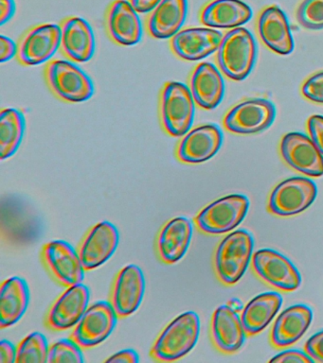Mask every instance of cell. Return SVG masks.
<instances>
[{"mask_svg":"<svg viewBox=\"0 0 323 363\" xmlns=\"http://www.w3.org/2000/svg\"><path fill=\"white\" fill-rule=\"evenodd\" d=\"M188 16V0H161L146 19V30L155 39H172Z\"/></svg>","mask_w":323,"mask_h":363,"instance_id":"cell-24","label":"cell"},{"mask_svg":"<svg viewBox=\"0 0 323 363\" xmlns=\"http://www.w3.org/2000/svg\"><path fill=\"white\" fill-rule=\"evenodd\" d=\"M131 3L135 10L138 13H150L158 4L161 0H128Z\"/></svg>","mask_w":323,"mask_h":363,"instance_id":"cell-42","label":"cell"},{"mask_svg":"<svg viewBox=\"0 0 323 363\" xmlns=\"http://www.w3.org/2000/svg\"><path fill=\"white\" fill-rule=\"evenodd\" d=\"M158 110L164 130L174 138H182L194 123L195 101L191 89L182 82H166L161 89Z\"/></svg>","mask_w":323,"mask_h":363,"instance_id":"cell-3","label":"cell"},{"mask_svg":"<svg viewBox=\"0 0 323 363\" xmlns=\"http://www.w3.org/2000/svg\"><path fill=\"white\" fill-rule=\"evenodd\" d=\"M61 50L76 62H87L95 52V36L92 26L84 18L70 16L61 22Z\"/></svg>","mask_w":323,"mask_h":363,"instance_id":"cell-20","label":"cell"},{"mask_svg":"<svg viewBox=\"0 0 323 363\" xmlns=\"http://www.w3.org/2000/svg\"><path fill=\"white\" fill-rule=\"evenodd\" d=\"M258 33L262 41L272 51L288 55L295 45L288 17L278 6H269L258 18Z\"/></svg>","mask_w":323,"mask_h":363,"instance_id":"cell-22","label":"cell"},{"mask_svg":"<svg viewBox=\"0 0 323 363\" xmlns=\"http://www.w3.org/2000/svg\"><path fill=\"white\" fill-rule=\"evenodd\" d=\"M280 155L295 170L311 177L323 175V155L311 138L302 133H289L280 142Z\"/></svg>","mask_w":323,"mask_h":363,"instance_id":"cell-13","label":"cell"},{"mask_svg":"<svg viewBox=\"0 0 323 363\" xmlns=\"http://www.w3.org/2000/svg\"><path fill=\"white\" fill-rule=\"evenodd\" d=\"M106 362H126L136 363L140 362V356L137 351L134 349H124L112 354L109 359L106 360Z\"/></svg>","mask_w":323,"mask_h":363,"instance_id":"cell-40","label":"cell"},{"mask_svg":"<svg viewBox=\"0 0 323 363\" xmlns=\"http://www.w3.org/2000/svg\"><path fill=\"white\" fill-rule=\"evenodd\" d=\"M302 93L309 101L323 104V72L314 74L306 79Z\"/></svg>","mask_w":323,"mask_h":363,"instance_id":"cell-34","label":"cell"},{"mask_svg":"<svg viewBox=\"0 0 323 363\" xmlns=\"http://www.w3.org/2000/svg\"><path fill=\"white\" fill-rule=\"evenodd\" d=\"M313 320V311L308 306L294 305L285 309L275 320L271 342L276 347H288L300 339Z\"/></svg>","mask_w":323,"mask_h":363,"instance_id":"cell-25","label":"cell"},{"mask_svg":"<svg viewBox=\"0 0 323 363\" xmlns=\"http://www.w3.org/2000/svg\"><path fill=\"white\" fill-rule=\"evenodd\" d=\"M317 195V184L310 179H286L271 192L268 208L274 215L290 217L307 209L316 200Z\"/></svg>","mask_w":323,"mask_h":363,"instance_id":"cell-7","label":"cell"},{"mask_svg":"<svg viewBox=\"0 0 323 363\" xmlns=\"http://www.w3.org/2000/svg\"><path fill=\"white\" fill-rule=\"evenodd\" d=\"M307 127L312 140L323 155V116H312L308 119Z\"/></svg>","mask_w":323,"mask_h":363,"instance_id":"cell-35","label":"cell"},{"mask_svg":"<svg viewBox=\"0 0 323 363\" xmlns=\"http://www.w3.org/2000/svg\"><path fill=\"white\" fill-rule=\"evenodd\" d=\"M26 119L15 108H5L0 113V158L12 157L23 140Z\"/></svg>","mask_w":323,"mask_h":363,"instance_id":"cell-30","label":"cell"},{"mask_svg":"<svg viewBox=\"0 0 323 363\" xmlns=\"http://www.w3.org/2000/svg\"><path fill=\"white\" fill-rule=\"evenodd\" d=\"M90 291L83 283L67 286L50 308L48 325L55 330L75 328L89 308Z\"/></svg>","mask_w":323,"mask_h":363,"instance_id":"cell-17","label":"cell"},{"mask_svg":"<svg viewBox=\"0 0 323 363\" xmlns=\"http://www.w3.org/2000/svg\"><path fill=\"white\" fill-rule=\"evenodd\" d=\"M296 17L308 30H323V0H303L297 9Z\"/></svg>","mask_w":323,"mask_h":363,"instance_id":"cell-33","label":"cell"},{"mask_svg":"<svg viewBox=\"0 0 323 363\" xmlns=\"http://www.w3.org/2000/svg\"><path fill=\"white\" fill-rule=\"evenodd\" d=\"M224 135L215 124L201 125L190 130L177 149V158L186 164H200L209 160L222 147Z\"/></svg>","mask_w":323,"mask_h":363,"instance_id":"cell-16","label":"cell"},{"mask_svg":"<svg viewBox=\"0 0 323 363\" xmlns=\"http://www.w3.org/2000/svg\"><path fill=\"white\" fill-rule=\"evenodd\" d=\"M146 286V277L140 267L130 264L121 269L111 295V303L119 317H128L138 311L143 303Z\"/></svg>","mask_w":323,"mask_h":363,"instance_id":"cell-18","label":"cell"},{"mask_svg":"<svg viewBox=\"0 0 323 363\" xmlns=\"http://www.w3.org/2000/svg\"><path fill=\"white\" fill-rule=\"evenodd\" d=\"M119 318L111 302L99 301L87 309L72 332V339L83 348L95 347L112 334Z\"/></svg>","mask_w":323,"mask_h":363,"instance_id":"cell-8","label":"cell"},{"mask_svg":"<svg viewBox=\"0 0 323 363\" xmlns=\"http://www.w3.org/2000/svg\"><path fill=\"white\" fill-rule=\"evenodd\" d=\"M223 34L212 28H186L170 41L173 52L184 61H200L218 50Z\"/></svg>","mask_w":323,"mask_h":363,"instance_id":"cell-15","label":"cell"},{"mask_svg":"<svg viewBox=\"0 0 323 363\" xmlns=\"http://www.w3.org/2000/svg\"><path fill=\"white\" fill-rule=\"evenodd\" d=\"M305 349L314 362L323 363V329L309 337Z\"/></svg>","mask_w":323,"mask_h":363,"instance_id":"cell-36","label":"cell"},{"mask_svg":"<svg viewBox=\"0 0 323 363\" xmlns=\"http://www.w3.org/2000/svg\"><path fill=\"white\" fill-rule=\"evenodd\" d=\"M107 33L116 44L130 47L143 38V23L128 0H114L106 13Z\"/></svg>","mask_w":323,"mask_h":363,"instance_id":"cell-19","label":"cell"},{"mask_svg":"<svg viewBox=\"0 0 323 363\" xmlns=\"http://www.w3.org/2000/svg\"><path fill=\"white\" fill-rule=\"evenodd\" d=\"M251 201L245 195L226 196L201 210L195 223L201 231L209 235H222L232 231L245 220Z\"/></svg>","mask_w":323,"mask_h":363,"instance_id":"cell-6","label":"cell"},{"mask_svg":"<svg viewBox=\"0 0 323 363\" xmlns=\"http://www.w3.org/2000/svg\"><path fill=\"white\" fill-rule=\"evenodd\" d=\"M31 292L24 278L13 277L2 283L0 289V328L15 325L29 308Z\"/></svg>","mask_w":323,"mask_h":363,"instance_id":"cell-27","label":"cell"},{"mask_svg":"<svg viewBox=\"0 0 323 363\" xmlns=\"http://www.w3.org/2000/svg\"><path fill=\"white\" fill-rule=\"evenodd\" d=\"M18 44L10 37L0 36V62H5L18 55Z\"/></svg>","mask_w":323,"mask_h":363,"instance_id":"cell-38","label":"cell"},{"mask_svg":"<svg viewBox=\"0 0 323 363\" xmlns=\"http://www.w3.org/2000/svg\"><path fill=\"white\" fill-rule=\"evenodd\" d=\"M200 330V318L197 312L186 311L178 315L155 340L152 357L167 362L182 359L197 345Z\"/></svg>","mask_w":323,"mask_h":363,"instance_id":"cell-1","label":"cell"},{"mask_svg":"<svg viewBox=\"0 0 323 363\" xmlns=\"http://www.w3.org/2000/svg\"><path fill=\"white\" fill-rule=\"evenodd\" d=\"M49 350L46 336L40 332H33L19 343L16 363L48 362Z\"/></svg>","mask_w":323,"mask_h":363,"instance_id":"cell-31","label":"cell"},{"mask_svg":"<svg viewBox=\"0 0 323 363\" xmlns=\"http://www.w3.org/2000/svg\"><path fill=\"white\" fill-rule=\"evenodd\" d=\"M45 265L62 285L70 286L83 283L84 267L75 247L65 240H53L42 251Z\"/></svg>","mask_w":323,"mask_h":363,"instance_id":"cell-12","label":"cell"},{"mask_svg":"<svg viewBox=\"0 0 323 363\" xmlns=\"http://www.w3.org/2000/svg\"><path fill=\"white\" fill-rule=\"evenodd\" d=\"M18 359V347L8 340L0 342V363H13Z\"/></svg>","mask_w":323,"mask_h":363,"instance_id":"cell-39","label":"cell"},{"mask_svg":"<svg viewBox=\"0 0 323 363\" xmlns=\"http://www.w3.org/2000/svg\"><path fill=\"white\" fill-rule=\"evenodd\" d=\"M252 265L261 279L280 291H296L302 284V275L297 267L275 250H258L252 257Z\"/></svg>","mask_w":323,"mask_h":363,"instance_id":"cell-10","label":"cell"},{"mask_svg":"<svg viewBox=\"0 0 323 363\" xmlns=\"http://www.w3.org/2000/svg\"><path fill=\"white\" fill-rule=\"evenodd\" d=\"M16 2L15 0H0V24L10 21V19L15 16Z\"/></svg>","mask_w":323,"mask_h":363,"instance_id":"cell-41","label":"cell"},{"mask_svg":"<svg viewBox=\"0 0 323 363\" xmlns=\"http://www.w3.org/2000/svg\"><path fill=\"white\" fill-rule=\"evenodd\" d=\"M246 334L240 315L232 306H220L214 311L212 336L220 351L231 354L239 350L246 342Z\"/></svg>","mask_w":323,"mask_h":363,"instance_id":"cell-23","label":"cell"},{"mask_svg":"<svg viewBox=\"0 0 323 363\" xmlns=\"http://www.w3.org/2000/svg\"><path fill=\"white\" fill-rule=\"evenodd\" d=\"M275 118L276 108L268 99H248L229 111L224 118V126L238 135H252L268 129Z\"/></svg>","mask_w":323,"mask_h":363,"instance_id":"cell-9","label":"cell"},{"mask_svg":"<svg viewBox=\"0 0 323 363\" xmlns=\"http://www.w3.org/2000/svg\"><path fill=\"white\" fill-rule=\"evenodd\" d=\"M190 89L197 106L212 110L222 101L225 94V82L222 74L214 64L203 62L192 72Z\"/></svg>","mask_w":323,"mask_h":363,"instance_id":"cell-21","label":"cell"},{"mask_svg":"<svg viewBox=\"0 0 323 363\" xmlns=\"http://www.w3.org/2000/svg\"><path fill=\"white\" fill-rule=\"evenodd\" d=\"M270 362H314V360L306 352L289 349L272 357Z\"/></svg>","mask_w":323,"mask_h":363,"instance_id":"cell-37","label":"cell"},{"mask_svg":"<svg viewBox=\"0 0 323 363\" xmlns=\"http://www.w3.org/2000/svg\"><path fill=\"white\" fill-rule=\"evenodd\" d=\"M45 79L50 90L62 101L77 104L94 94L92 79L75 62L56 59L48 62Z\"/></svg>","mask_w":323,"mask_h":363,"instance_id":"cell-5","label":"cell"},{"mask_svg":"<svg viewBox=\"0 0 323 363\" xmlns=\"http://www.w3.org/2000/svg\"><path fill=\"white\" fill-rule=\"evenodd\" d=\"M82 346L73 339H61L50 346L48 362L82 363L84 362Z\"/></svg>","mask_w":323,"mask_h":363,"instance_id":"cell-32","label":"cell"},{"mask_svg":"<svg viewBox=\"0 0 323 363\" xmlns=\"http://www.w3.org/2000/svg\"><path fill=\"white\" fill-rule=\"evenodd\" d=\"M253 250L254 238L246 230L226 235L215 252L214 266L220 280L226 285L237 283L251 264Z\"/></svg>","mask_w":323,"mask_h":363,"instance_id":"cell-4","label":"cell"},{"mask_svg":"<svg viewBox=\"0 0 323 363\" xmlns=\"http://www.w3.org/2000/svg\"><path fill=\"white\" fill-rule=\"evenodd\" d=\"M119 243L120 232L114 224L104 220L93 226L78 251L86 271L104 265L117 251Z\"/></svg>","mask_w":323,"mask_h":363,"instance_id":"cell-14","label":"cell"},{"mask_svg":"<svg viewBox=\"0 0 323 363\" xmlns=\"http://www.w3.org/2000/svg\"><path fill=\"white\" fill-rule=\"evenodd\" d=\"M251 18V8L241 0H212L200 13L201 23L212 28H236Z\"/></svg>","mask_w":323,"mask_h":363,"instance_id":"cell-28","label":"cell"},{"mask_svg":"<svg viewBox=\"0 0 323 363\" xmlns=\"http://www.w3.org/2000/svg\"><path fill=\"white\" fill-rule=\"evenodd\" d=\"M256 58V41L245 28H232L226 33L217 50V64L221 71L234 81L248 78Z\"/></svg>","mask_w":323,"mask_h":363,"instance_id":"cell-2","label":"cell"},{"mask_svg":"<svg viewBox=\"0 0 323 363\" xmlns=\"http://www.w3.org/2000/svg\"><path fill=\"white\" fill-rule=\"evenodd\" d=\"M283 305L282 295L277 291L263 292L243 308L241 319L248 335H256L270 325Z\"/></svg>","mask_w":323,"mask_h":363,"instance_id":"cell-29","label":"cell"},{"mask_svg":"<svg viewBox=\"0 0 323 363\" xmlns=\"http://www.w3.org/2000/svg\"><path fill=\"white\" fill-rule=\"evenodd\" d=\"M194 225L186 217L172 218L161 229L158 238V251L165 263L175 264L182 259L191 245Z\"/></svg>","mask_w":323,"mask_h":363,"instance_id":"cell-26","label":"cell"},{"mask_svg":"<svg viewBox=\"0 0 323 363\" xmlns=\"http://www.w3.org/2000/svg\"><path fill=\"white\" fill-rule=\"evenodd\" d=\"M61 26L41 24L28 30L18 45V60L24 65H38L52 59L61 48Z\"/></svg>","mask_w":323,"mask_h":363,"instance_id":"cell-11","label":"cell"}]
</instances>
